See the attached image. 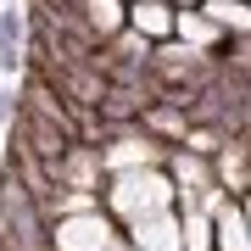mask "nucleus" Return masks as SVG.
Listing matches in <instances>:
<instances>
[{"instance_id": "obj_2", "label": "nucleus", "mask_w": 251, "mask_h": 251, "mask_svg": "<svg viewBox=\"0 0 251 251\" xmlns=\"http://www.w3.org/2000/svg\"><path fill=\"white\" fill-rule=\"evenodd\" d=\"M23 56H28L23 11L11 6V0H0V78H17V73H23Z\"/></svg>"}, {"instance_id": "obj_6", "label": "nucleus", "mask_w": 251, "mask_h": 251, "mask_svg": "<svg viewBox=\"0 0 251 251\" xmlns=\"http://www.w3.org/2000/svg\"><path fill=\"white\" fill-rule=\"evenodd\" d=\"M6 117H11V95H6V78H0V128H6Z\"/></svg>"}, {"instance_id": "obj_4", "label": "nucleus", "mask_w": 251, "mask_h": 251, "mask_svg": "<svg viewBox=\"0 0 251 251\" xmlns=\"http://www.w3.org/2000/svg\"><path fill=\"white\" fill-rule=\"evenodd\" d=\"M128 28L145 34V39H151V34H179V11L156 6V0H151V6H128Z\"/></svg>"}, {"instance_id": "obj_3", "label": "nucleus", "mask_w": 251, "mask_h": 251, "mask_svg": "<svg viewBox=\"0 0 251 251\" xmlns=\"http://www.w3.org/2000/svg\"><path fill=\"white\" fill-rule=\"evenodd\" d=\"M78 11H84V23L95 28V39H112V34L128 28V6H123V0H84Z\"/></svg>"}, {"instance_id": "obj_7", "label": "nucleus", "mask_w": 251, "mask_h": 251, "mask_svg": "<svg viewBox=\"0 0 251 251\" xmlns=\"http://www.w3.org/2000/svg\"><path fill=\"white\" fill-rule=\"evenodd\" d=\"M173 6H196V0H173Z\"/></svg>"}, {"instance_id": "obj_8", "label": "nucleus", "mask_w": 251, "mask_h": 251, "mask_svg": "<svg viewBox=\"0 0 251 251\" xmlns=\"http://www.w3.org/2000/svg\"><path fill=\"white\" fill-rule=\"evenodd\" d=\"M134 6H145V0H134Z\"/></svg>"}, {"instance_id": "obj_5", "label": "nucleus", "mask_w": 251, "mask_h": 251, "mask_svg": "<svg viewBox=\"0 0 251 251\" xmlns=\"http://www.w3.org/2000/svg\"><path fill=\"white\" fill-rule=\"evenodd\" d=\"M218 229H224V251H246V218H240V206H218Z\"/></svg>"}, {"instance_id": "obj_1", "label": "nucleus", "mask_w": 251, "mask_h": 251, "mask_svg": "<svg viewBox=\"0 0 251 251\" xmlns=\"http://www.w3.org/2000/svg\"><path fill=\"white\" fill-rule=\"evenodd\" d=\"M0 251H50L45 206L34 201V190L17 179L11 162L0 173Z\"/></svg>"}]
</instances>
